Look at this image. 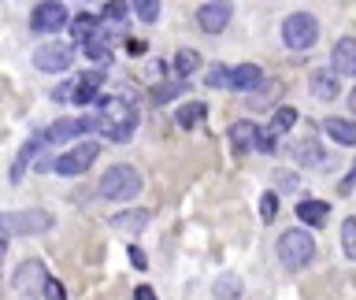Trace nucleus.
<instances>
[{"label": "nucleus", "instance_id": "obj_1", "mask_svg": "<svg viewBox=\"0 0 356 300\" xmlns=\"http://www.w3.org/2000/svg\"><path fill=\"white\" fill-rule=\"evenodd\" d=\"M134 126H138V111L130 108V100H122V97L100 100V133L108 141H119V144L130 141Z\"/></svg>", "mask_w": 356, "mask_h": 300}, {"label": "nucleus", "instance_id": "obj_2", "mask_svg": "<svg viewBox=\"0 0 356 300\" xmlns=\"http://www.w3.org/2000/svg\"><path fill=\"white\" fill-rule=\"evenodd\" d=\"M97 193L104 197V200H134V197L141 193V174H138V167H130V163L108 167V171L100 174Z\"/></svg>", "mask_w": 356, "mask_h": 300}, {"label": "nucleus", "instance_id": "obj_3", "mask_svg": "<svg viewBox=\"0 0 356 300\" xmlns=\"http://www.w3.org/2000/svg\"><path fill=\"white\" fill-rule=\"evenodd\" d=\"M278 260H282L286 271H300L316 260V241H312L308 230H286L278 238Z\"/></svg>", "mask_w": 356, "mask_h": 300}, {"label": "nucleus", "instance_id": "obj_4", "mask_svg": "<svg viewBox=\"0 0 356 300\" xmlns=\"http://www.w3.org/2000/svg\"><path fill=\"white\" fill-rule=\"evenodd\" d=\"M52 230V211L44 208H26V211H0V233H19V238H30V233H44Z\"/></svg>", "mask_w": 356, "mask_h": 300}, {"label": "nucleus", "instance_id": "obj_5", "mask_svg": "<svg viewBox=\"0 0 356 300\" xmlns=\"http://www.w3.org/2000/svg\"><path fill=\"white\" fill-rule=\"evenodd\" d=\"M319 38V19L312 15V11H293L286 22H282V41H286V49H293V52H305L312 49Z\"/></svg>", "mask_w": 356, "mask_h": 300}, {"label": "nucleus", "instance_id": "obj_6", "mask_svg": "<svg viewBox=\"0 0 356 300\" xmlns=\"http://www.w3.org/2000/svg\"><path fill=\"white\" fill-rule=\"evenodd\" d=\"M71 63H74V49L67 41H49V44H41V49L33 52V67L44 71V74H60Z\"/></svg>", "mask_w": 356, "mask_h": 300}, {"label": "nucleus", "instance_id": "obj_7", "mask_svg": "<svg viewBox=\"0 0 356 300\" xmlns=\"http://www.w3.org/2000/svg\"><path fill=\"white\" fill-rule=\"evenodd\" d=\"M97 156H100V144H97V141H82L78 149L63 152V156H56L52 171H56V174H67V178H74V174L89 171V163H93Z\"/></svg>", "mask_w": 356, "mask_h": 300}, {"label": "nucleus", "instance_id": "obj_8", "mask_svg": "<svg viewBox=\"0 0 356 300\" xmlns=\"http://www.w3.org/2000/svg\"><path fill=\"white\" fill-rule=\"evenodd\" d=\"M67 8L60 4V0H41L38 8H33V15H30V30L33 33H60L67 26Z\"/></svg>", "mask_w": 356, "mask_h": 300}, {"label": "nucleus", "instance_id": "obj_9", "mask_svg": "<svg viewBox=\"0 0 356 300\" xmlns=\"http://www.w3.org/2000/svg\"><path fill=\"white\" fill-rule=\"evenodd\" d=\"M230 15H234L230 0H208V4L197 11V26L204 33H222L227 22H230Z\"/></svg>", "mask_w": 356, "mask_h": 300}, {"label": "nucleus", "instance_id": "obj_10", "mask_svg": "<svg viewBox=\"0 0 356 300\" xmlns=\"http://www.w3.org/2000/svg\"><path fill=\"white\" fill-rule=\"evenodd\" d=\"M44 278H49L44 263H41V260H26V263L15 271V278H11V282H15V289H19L22 297H38L41 285H44Z\"/></svg>", "mask_w": 356, "mask_h": 300}, {"label": "nucleus", "instance_id": "obj_11", "mask_svg": "<svg viewBox=\"0 0 356 300\" xmlns=\"http://www.w3.org/2000/svg\"><path fill=\"white\" fill-rule=\"evenodd\" d=\"M334 74H345V78H356V38H341L334 44Z\"/></svg>", "mask_w": 356, "mask_h": 300}, {"label": "nucleus", "instance_id": "obj_12", "mask_svg": "<svg viewBox=\"0 0 356 300\" xmlns=\"http://www.w3.org/2000/svg\"><path fill=\"white\" fill-rule=\"evenodd\" d=\"M264 82V71L256 63H241V67H234L230 71V82H227V89H241V93H252L256 85Z\"/></svg>", "mask_w": 356, "mask_h": 300}, {"label": "nucleus", "instance_id": "obj_13", "mask_svg": "<svg viewBox=\"0 0 356 300\" xmlns=\"http://www.w3.org/2000/svg\"><path fill=\"white\" fill-rule=\"evenodd\" d=\"M100 85H104V74L100 71H86L82 78H74V89H71V97H74V104H89L97 93H100Z\"/></svg>", "mask_w": 356, "mask_h": 300}, {"label": "nucleus", "instance_id": "obj_14", "mask_svg": "<svg viewBox=\"0 0 356 300\" xmlns=\"http://www.w3.org/2000/svg\"><path fill=\"white\" fill-rule=\"evenodd\" d=\"M175 122L182 130H193L200 122H208V104H200V100H189V104H178L175 111Z\"/></svg>", "mask_w": 356, "mask_h": 300}, {"label": "nucleus", "instance_id": "obj_15", "mask_svg": "<svg viewBox=\"0 0 356 300\" xmlns=\"http://www.w3.org/2000/svg\"><path fill=\"white\" fill-rule=\"evenodd\" d=\"M256 122H249V119H238L230 126V144H234V152H249L252 144H256Z\"/></svg>", "mask_w": 356, "mask_h": 300}, {"label": "nucleus", "instance_id": "obj_16", "mask_svg": "<svg viewBox=\"0 0 356 300\" xmlns=\"http://www.w3.org/2000/svg\"><path fill=\"white\" fill-rule=\"evenodd\" d=\"M82 56L86 60H93V63H108L111 60V44H108V38L104 33H89V38H82Z\"/></svg>", "mask_w": 356, "mask_h": 300}, {"label": "nucleus", "instance_id": "obj_17", "mask_svg": "<svg viewBox=\"0 0 356 300\" xmlns=\"http://www.w3.org/2000/svg\"><path fill=\"white\" fill-rule=\"evenodd\" d=\"M323 130H327L330 141L356 149V122H349V119H327V122H323Z\"/></svg>", "mask_w": 356, "mask_h": 300}, {"label": "nucleus", "instance_id": "obj_18", "mask_svg": "<svg viewBox=\"0 0 356 300\" xmlns=\"http://www.w3.org/2000/svg\"><path fill=\"white\" fill-rule=\"evenodd\" d=\"M327 200H300L297 204V219L305 222V226H323L327 222Z\"/></svg>", "mask_w": 356, "mask_h": 300}, {"label": "nucleus", "instance_id": "obj_19", "mask_svg": "<svg viewBox=\"0 0 356 300\" xmlns=\"http://www.w3.org/2000/svg\"><path fill=\"white\" fill-rule=\"evenodd\" d=\"M338 74H334V71H316V74H312V97H316V100H334V97H338Z\"/></svg>", "mask_w": 356, "mask_h": 300}, {"label": "nucleus", "instance_id": "obj_20", "mask_svg": "<svg viewBox=\"0 0 356 300\" xmlns=\"http://www.w3.org/2000/svg\"><path fill=\"white\" fill-rule=\"evenodd\" d=\"M111 226L115 230H127V233H141L145 226H149V211H119L115 219H111Z\"/></svg>", "mask_w": 356, "mask_h": 300}, {"label": "nucleus", "instance_id": "obj_21", "mask_svg": "<svg viewBox=\"0 0 356 300\" xmlns=\"http://www.w3.org/2000/svg\"><path fill=\"white\" fill-rule=\"evenodd\" d=\"M200 67V56L193 52V49H178L175 52V60H171V71H175V78H189Z\"/></svg>", "mask_w": 356, "mask_h": 300}, {"label": "nucleus", "instance_id": "obj_22", "mask_svg": "<svg viewBox=\"0 0 356 300\" xmlns=\"http://www.w3.org/2000/svg\"><path fill=\"white\" fill-rule=\"evenodd\" d=\"M41 144H44V138H30L26 144H22V152H19V160H15V167H11V182H19L22 174H26V163L33 160V156L41 152Z\"/></svg>", "mask_w": 356, "mask_h": 300}, {"label": "nucleus", "instance_id": "obj_23", "mask_svg": "<svg viewBox=\"0 0 356 300\" xmlns=\"http://www.w3.org/2000/svg\"><path fill=\"white\" fill-rule=\"evenodd\" d=\"M78 133H82L78 119H56L49 126V133H44V141H71V138H78Z\"/></svg>", "mask_w": 356, "mask_h": 300}, {"label": "nucleus", "instance_id": "obj_24", "mask_svg": "<svg viewBox=\"0 0 356 300\" xmlns=\"http://www.w3.org/2000/svg\"><path fill=\"white\" fill-rule=\"evenodd\" d=\"M67 26H71V33L78 41L89 38V33H97L100 30V19L97 15H89V11H82V15H74V19H67Z\"/></svg>", "mask_w": 356, "mask_h": 300}, {"label": "nucleus", "instance_id": "obj_25", "mask_svg": "<svg viewBox=\"0 0 356 300\" xmlns=\"http://www.w3.org/2000/svg\"><path fill=\"white\" fill-rule=\"evenodd\" d=\"M278 97H282V82H275V78H271V85L260 82L256 93H252V100H249V108H264V104H271V100H278Z\"/></svg>", "mask_w": 356, "mask_h": 300}, {"label": "nucleus", "instance_id": "obj_26", "mask_svg": "<svg viewBox=\"0 0 356 300\" xmlns=\"http://www.w3.org/2000/svg\"><path fill=\"white\" fill-rule=\"evenodd\" d=\"M186 89H189V82H186V78H175L171 85H160V89H156V93H152V100H156V104H167L171 97H182Z\"/></svg>", "mask_w": 356, "mask_h": 300}, {"label": "nucleus", "instance_id": "obj_27", "mask_svg": "<svg viewBox=\"0 0 356 300\" xmlns=\"http://www.w3.org/2000/svg\"><path fill=\"white\" fill-rule=\"evenodd\" d=\"M293 122H297V111H293V108H278L275 119H271V130H267V133H275V138H278V133H286Z\"/></svg>", "mask_w": 356, "mask_h": 300}, {"label": "nucleus", "instance_id": "obj_28", "mask_svg": "<svg viewBox=\"0 0 356 300\" xmlns=\"http://www.w3.org/2000/svg\"><path fill=\"white\" fill-rule=\"evenodd\" d=\"M130 4H134V15H138L141 22L160 19V0H130Z\"/></svg>", "mask_w": 356, "mask_h": 300}, {"label": "nucleus", "instance_id": "obj_29", "mask_svg": "<svg viewBox=\"0 0 356 300\" xmlns=\"http://www.w3.org/2000/svg\"><path fill=\"white\" fill-rule=\"evenodd\" d=\"M227 82H230V71L222 63H211L208 71H204V85H211V89H227Z\"/></svg>", "mask_w": 356, "mask_h": 300}, {"label": "nucleus", "instance_id": "obj_30", "mask_svg": "<svg viewBox=\"0 0 356 300\" xmlns=\"http://www.w3.org/2000/svg\"><path fill=\"white\" fill-rule=\"evenodd\" d=\"M341 249L349 260H356V219H345L341 222Z\"/></svg>", "mask_w": 356, "mask_h": 300}, {"label": "nucleus", "instance_id": "obj_31", "mask_svg": "<svg viewBox=\"0 0 356 300\" xmlns=\"http://www.w3.org/2000/svg\"><path fill=\"white\" fill-rule=\"evenodd\" d=\"M216 297H241V278L238 274H222L216 282Z\"/></svg>", "mask_w": 356, "mask_h": 300}, {"label": "nucleus", "instance_id": "obj_32", "mask_svg": "<svg viewBox=\"0 0 356 300\" xmlns=\"http://www.w3.org/2000/svg\"><path fill=\"white\" fill-rule=\"evenodd\" d=\"M127 11H130L127 0H108V4H104V22H115V26H119V22L127 19Z\"/></svg>", "mask_w": 356, "mask_h": 300}, {"label": "nucleus", "instance_id": "obj_33", "mask_svg": "<svg viewBox=\"0 0 356 300\" xmlns=\"http://www.w3.org/2000/svg\"><path fill=\"white\" fill-rule=\"evenodd\" d=\"M38 297H49V300H63L67 297V289L56 282V278H44V285H41V293Z\"/></svg>", "mask_w": 356, "mask_h": 300}, {"label": "nucleus", "instance_id": "obj_34", "mask_svg": "<svg viewBox=\"0 0 356 300\" xmlns=\"http://www.w3.org/2000/svg\"><path fill=\"white\" fill-rule=\"evenodd\" d=\"M260 215H264L267 222L278 215V197H275V193H264V197H260Z\"/></svg>", "mask_w": 356, "mask_h": 300}, {"label": "nucleus", "instance_id": "obj_35", "mask_svg": "<svg viewBox=\"0 0 356 300\" xmlns=\"http://www.w3.org/2000/svg\"><path fill=\"white\" fill-rule=\"evenodd\" d=\"M256 152H275L278 149V141H275V133H256V144H252Z\"/></svg>", "mask_w": 356, "mask_h": 300}, {"label": "nucleus", "instance_id": "obj_36", "mask_svg": "<svg viewBox=\"0 0 356 300\" xmlns=\"http://www.w3.org/2000/svg\"><path fill=\"white\" fill-rule=\"evenodd\" d=\"M297 160H300V163H316V160H319V149H316L312 141L300 144V149H297Z\"/></svg>", "mask_w": 356, "mask_h": 300}, {"label": "nucleus", "instance_id": "obj_37", "mask_svg": "<svg viewBox=\"0 0 356 300\" xmlns=\"http://www.w3.org/2000/svg\"><path fill=\"white\" fill-rule=\"evenodd\" d=\"M130 263L138 267V271H145V263H149V260H145V252H141V249H130Z\"/></svg>", "mask_w": 356, "mask_h": 300}, {"label": "nucleus", "instance_id": "obj_38", "mask_svg": "<svg viewBox=\"0 0 356 300\" xmlns=\"http://www.w3.org/2000/svg\"><path fill=\"white\" fill-rule=\"evenodd\" d=\"M134 297H138V300H152L156 293H152V289H149V285H138V289H134Z\"/></svg>", "mask_w": 356, "mask_h": 300}, {"label": "nucleus", "instance_id": "obj_39", "mask_svg": "<svg viewBox=\"0 0 356 300\" xmlns=\"http://www.w3.org/2000/svg\"><path fill=\"white\" fill-rule=\"evenodd\" d=\"M349 108L356 111V89H353V93H349Z\"/></svg>", "mask_w": 356, "mask_h": 300}]
</instances>
